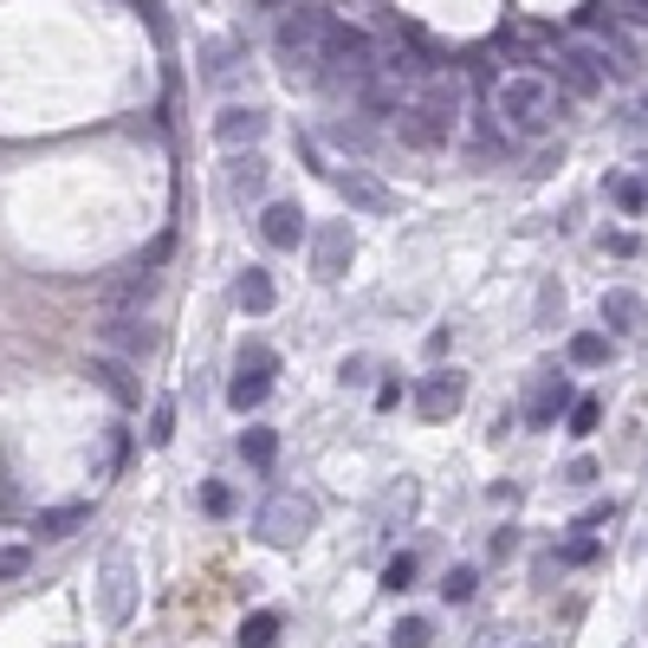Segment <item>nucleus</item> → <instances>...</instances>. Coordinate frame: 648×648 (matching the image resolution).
<instances>
[{"label": "nucleus", "mask_w": 648, "mask_h": 648, "mask_svg": "<svg viewBox=\"0 0 648 648\" xmlns=\"http://www.w3.org/2000/svg\"><path fill=\"white\" fill-rule=\"evenodd\" d=\"M396 130H402V143H416V150H441V143L455 137V84L435 78L421 98L396 104Z\"/></svg>", "instance_id": "1"}, {"label": "nucleus", "mask_w": 648, "mask_h": 648, "mask_svg": "<svg viewBox=\"0 0 648 648\" xmlns=\"http://www.w3.org/2000/svg\"><path fill=\"white\" fill-rule=\"evenodd\" d=\"M325 33H331V20L325 13H286L279 20V66H286V78H325Z\"/></svg>", "instance_id": "2"}, {"label": "nucleus", "mask_w": 648, "mask_h": 648, "mask_svg": "<svg viewBox=\"0 0 648 648\" xmlns=\"http://www.w3.org/2000/svg\"><path fill=\"white\" fill-rule=\"evenodd\" d=\"M311 532H318V499H311V494L279 487V494L260 506V538H267L272 551H299Z\"/></svg>", "instance_id": "3"}, {"label": "nucleus", "mask_w": 648, "mask_h": 648, "mask_svg": "<svg viewBox=\"0 0 648 648\" xmlns=\"http://www.w3.org/2000/svg\"><path fill=\"white\" fill-rule=\"evenodd\" d=\"M325 78L363 91V84L377 78V39L363 33V27H338V20H331V33H325Z\"/></svg>", "instance_id": "4"}, {"label": "nucleus", "mask_w": 648, "mask_h": 648, "mask_svg": "<svg viewBox=\"0 0 648 648\" xmlns=\"http://www.w3.org/2000/svg\"><path fill=\"white\" fill-rule=\"evenodd\" d=\"M494 104H499V117H506L512 130H545V123H551V111H558L551 84H545L538 72H512V78H499Z\"/></svg>", "instance_id": "5"}, {"label": "nucleus", "mask_w": 648, "mask_h": 648, "mask_svg": "<svg viewBox=\"0 0 648 648\" xmlns=\"http://www.w3.org/2000/svg\"><path fill=\"white\" fill-rule=\"evenodd\" d=\"M98 616L111 629H123L137 616V558H130V545H111L104 565H98Z\"/></svg>", "instance_id": "6"}, {"label": "nucleus", "mask_w": 648, "mask_h": 648, "mask_svg": "<svg viewBox=\"0 0 648 648\" xmlns=\"http://www.w3.org/2000/svg\"><path fill=\"white\" fill-rule=\"evenodd\" d=\"M272 370H279V357H272L267 343H247L240 350V363H233V382H228V402L247 416V409H260L272 389Z\"/></svg>", "instance_id": "7"}, {"label": "nucleus", "mask_w": 648, "mask_h": 648, "mask_svg": "<svg viewBox=\"0 0 648 648\" xmlns=\"http://www.w3.org/2000/svg\"><path fill=\"white\" fill-rule=\"evenodd\" d=\"M331 189H338L357 215H396V189L377 182L370 169H357V162H338V169H331Z\"/></svg>", "instance_id": "8"}, {"label": "nucleus", "mask_w": 648, "mask_h": 648, "mask_svg": "<svg viewBox=\"0 0 648 648\" xmlns=\"http://www.w3.org/2000/svg\"><path fill=\"white\" fill-rule=\"evenodd\" d=\"M150 299H156V272L150 267H130V272H117L111 286L98 292V311H104V318H143Z\"/></svg>", "instance_id": "9"}, {"label": "nucleus", "mask_w": 648, "mask_h": 648, "mask_svg": "<svg viewBox=\"0 0 648 648\" xmlns=\"http://www.w3.org/2000/svg\"><path fill=\"white\" fill-rule=\"evenodd\" d=\"M350 253H357L350 221H325V228L311 233V272H318V279H343V272H350Z\"/></svg>", "instance_id": "10"}, {"label": "nucleus", "mask_w": 648, "mask_h": 648, "mask_svg": "<svg viewBox=\"0 0 648 648\" xmlns=\"http://www.w3.org/2000/svg\"><path fill=\"white\" fill-rule=\"evenodd\" d=\"M460 402H467V377L460 370H435V377H421V389H416V409L428 421H448V416H460Z\"/></svg>", "instance_id": "11"}, {"label": "nucleus", "mask_w": 648, "mask_h": 648, "mask_svg": "<svg viewBox=\"0 0 648 648\" xmlns=\"http://www.w3.org/2000/svg\"><path fill=\"white\" fill-rule=\"evenodd\" d=\"M571 409V377H558V370H538L532 396H526V421L532 428H551V421Z\"/></svg>", "instance_id": "12"}, {"label": "nucleus", "mask_w": 648, "mask_h": 648, "mask_svg": "<svg viewBox=\"0 0 648 648\" xmlns=\"http://www.w3.org/2000/svg\"><path fill=\"white\" fill-rule=\"evenodd\" d=\"M260 130H267V117L253 111V104H228V111L215 117V143H221V150H240V143H260Z\"/></svg>", "instance_id": "13"}, {"label": "nucleus", "mask_w": 648, "mask_h": 648, "mask_svg": "<svg viewBox=\"0 0 648 648\" xmlns=\"http://www.w3.org/2000/svg\"><path fill=\"white\" fill-rule=\"evenodd\" d=\"M299 233H306V215H299V201H272L267 215H260V240L267 247H299Z\"/></svg>", "instance_id": "14"}, {"label": "nucleus", "mask_w": 648, "mask_h": 648, "mask_svg": "<svg viewBox=\"0 0 648 648\" xmlns=\"http://www.w3.org/2000/svg\"><path fill=\"white\" fill-rule=\"evenodd\" d=\"M604 325H610V331H622V338H636V331L648 325L642 292H629V286H616V292H604Z\"/></svg>", "instance_id": "15"}, {"label": "nucleus", "mask_w": 648, "mask_h": 648, "mask_svg": "<svg viewBox=\"0 0 648 648\" xmlns=\"http://www.w3.org/2000/svg\"><path fill=\"white\" fill-rule=\"evenodd\" d=\"M272 299H279V292H272V272H267V267H247L240 279H233V306H240V311L267 318V311H272Z\"/></svg>", "instance_id": "16"}, {"label": "nucleus", "mask_w": 648, "mask_h": 648, "mask_svg": "<svg viewBox=\"0 0 648 648\" xmlns=\"http://www.w3.org/2000/svg\"><path fill=\"white\" fill-rule=\"evenodd\" d=\"M91 377L104 382V389H111L123 409H130V402L143 396V389H137V377H130V357H111V350H104V357H91Z\"/></svg>", "instance_id": "17"}, {"label": "nucleus", "mask_w": 648, "mask_h": 648, "mask_svg": "<svg viewBox=\"0 0 648 648\" xmlns=\"http://www.w3.org/2000/svg\"><path fill=\"white\" fill-rule=\"evenodd\" d=\"M84 526H91V506H46V512L33 519V532L52 538V545H59V538H72V532H84Z\"/></svg>", "instance_id": "18"}, {"label": "nucleus", "mask_w": 648, "mask_h": 648, "mask_svg": "<svg viewBox=\"0 0 648 648\" xmlns=\"http://www.w3.org/2000/svg\"><path fill=\"white\" fill-rule=\"evenodd\" d=\"M416 499H421L416 480H396V487H389V494L377 499V532H396V526H402V519L416 512Z\"/></svg>", "instance_id": "19"}, {"label": "nucleus", "mask_w": 648, "mask_h": 648, "mask_svg": "<svg viewBox=\"0 0 648 648\" xmlns=\"http://www.w3.org/2000/svg\"><path fill=\"white\" fill-rule=\"evenodd\" d=\"M260 189H267V162H260L253 150L233 156V162H228V195H233V201H253Z\"/></svg>", "instance_id": "20"}, {"label": "nucleus", "mask_w": 648, "mask_h": 648, "mask_svg": "<svg viewBox=\"0 0 648 648\" xmlns=\"http://www.w3.org/2000/svg\"><path fill=\"white\" fill-rule=\"evenodd\" d=\"M104 343H111V357H137V350H150V331H143V318H104Z\"/></svg>", "instance_id": "21"}, {"label": "nucleus", "mask_w": 648, "mask_h": 648, "mask_svg": "<svg viewBox=\"0 0 648 648\" xmlns=\"http://www.w3.org/2000/svg\"><path fill=\"white\" fill-rule=\"evenodd\" d=\"M240 648H272L279 642V610H253L247 622H240V636H233Z\"/></svg>", "instance_id": "22"}, {"label": "nucleus", "mask_w": 648, "mask_h": 648, "mask_svg": "<svg viewBox=\"0 0 648 648\" xmlns=\"http://www.w3.org/2000/svg\"><path fill=\"white\" fill-rule=\"evenodd\" d=\"M604 357H610V338H604V331H577V338H571V363H584V370H597Z\"/></svg>", "instance_id": "23"}, {"label": "nucleus", "mask_w": 648, "mask_h": 648, "mask_svg": "<svg viewBox=\"0 0 648 648\" xmlns=\"http://www.w3.org/2000/svg\"><path fill=\"white\" fill-rule=\"evenodd\" d=\"M389 642L396 648H428L435 642V622H428V616H402V622L389 629Z\"/></svg>", "instance_id": "24"}, {"label": "nucleus", "mask_w": 648, "mask_h": 648, "mask_svg": "<svg viewBox=\"0 0 648 648\" xmlns=\"http://www.w3.org/2000/svg\"><path fill=\"white\" fill-rule=\"evenodd\" d=\"M240 455L253 460V467H272V455H279V441H272V428H247V435H240Z\"/></svg>", "instance_id": "25"}, {"label": "nucleus", "mask_w": 648, "mask_h": 648, "mask_svg": "<svg viewBox=\"0 0 648 648\" xmlns=\"http://www.w3.org/2000/svg\"><path fill=\"white\" fill-rule=\"evenodd\" d=\"M610 195H616V208H622V215H648V182H636V176L610 182Z\"/></svg>", "instance_id": "26"}, {"label": "nucleus", "mask_w": 648, "mask_h": 648, "mask_svg": "<svg viewBox=\"0 0 648 648\" xmlns=\"http://www.w3.org/2000/svg\"><path fill=\"white\" fill-rule=\"evenodd\" d=\"M473 590H480V577H473V565H455V571L441 577V597H448V604H467Z\"/></svg>", "instance_id": "27"}, {"label": "nucleus", "mask_w": 648, "mask_h": 648, "mask_svg": "<svg viewBox=\"0 0 648 648\" xmlns=\"http://www.w3.org/2000/svg\"><path fill=\"white\" fill-rule=\"evenodd\" d=\"M169 435H176V402L162 396V402L150 409V448H169Z\"/></svg>", "instance_id": "28"}, {"label": "nucleus", "mask_w": 648, "mask_h": 648, "mask_svg": "<svg viewBox=\"0 0 648 648\" xmlns=\"http://www.w3.org/2000/svg\"><path fill=\"white\" fill-rule=\"evenodd\" d=\"M597 421H604V402H597V396L571 402V435H597Z\"/></svg>", "instance_id": "29"}, {"label": "nucleus", "mask_w": 648, "mask_h": 648, "mask_svg": "<svg viewBox=\"0 0 648 648\" xmlns=\"http://www.w3.org/2000/svg\"><path fill=\"white\" fill-rule=\"evenodd\" d=\"M409 584H416V558L402 551V558H389V565H382V590H409Z\"/></svg>", "instance_id": "30"}, {"label": "nucleus", "mask_w": 648, "mask_h": 648, "mask_svg": "<svg viewBox=\"0 0 648 648\" xmlns=\"http://www.w3.org/2000/svg\"><path fill=\"white\" fill-rule=\"evenodd\" d=\"M27 565H33L27 545H0V584H7V577H27Z\"/></svg>", "instance_id": "31"}, {"label": "nucleus", "mask_w": 648, "mask_h": 648, "mask_svg": "<svg viewBox=\"0 0 648 648\" xmlns=\"http://www.w3.org/2000/svg\"><path fill=\"white\" fill-rule=\"evenodd\" d=\"M201 506H208L215 519H228V512H233V487H221V480H208V487H201Z\"/></svg>", "instance_id": "32"}, {"label": "nucleus", "mask_w": 648, "mask_h": 648, "mask_svg": "<svg viewBox=\"0 0 648 648\" xmlns=\"http://www.w3.org/2000/svg\"><path fill=\"white\" fill-rule=\"evenodd\" d=\"M590 558H597V538H590V532H577L571 545L558 551V565H590Z\"/></svg>", "instance_id": "33"}, {"label": "nucleus", "mask_w": 648, "mask_h": 648, "mask_svg": "<svg viewBox=\"0 0 648 648\" xmlns=\"http://www.w3.org/2000/svg\"><path fill=\"white\" fill-rule=\"evenodd\" d=\"M538 318H545V325H551V318H565V292H558V286H545V299H538Z\"/></svg>", "instance_id": "34"}, {"label": "nucleus", "mask_w": 648, "mask_h": 648, "mask_svg": "<svg viewBox=\"0 0 648 648\" xmlns=\"http://www.w3.org/2000/svg\"><path fill=\"white\" fill-rule=\"evenodd\" d=\"M565 480H577V487H590V480H597V460H571V473H565Z\"/></svg>", "instance_id": "35"}, {"label": "nucleus", "mask_w": 648, "mask_h": 648, "mask_svg": "<svg viewBox=\"0 0 648 648\" xmlns=\"http://www.w3.org/2000/svg\"><path fill=\"white\" fill-rule=\"evenodd\" d=\"M629 7V20H648V0H622Z\"/></svg>", "instance_id": "36"}, {"label": "nucleus", "mask_w": 648, "mask_h": 648, "mask_svg": "<svg viewBox=\"0 0 648 648\" xmlns=\"http://www.w3.org/2000/svg\"><path fill=\"white\" fill-rule=\"evenodd\" d=\"M260 7H272V0H260Z\"/></svg>", "instance_id": "37"}]
</instances>
